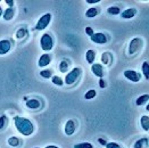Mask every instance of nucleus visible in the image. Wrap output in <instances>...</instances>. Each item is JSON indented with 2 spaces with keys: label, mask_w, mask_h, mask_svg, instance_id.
Segmentation results:
<instances>
[{
  "label": "nucleus",
  "mask_w": 149,
  "mask_h": 148,
  "mask_svg": "<svg viewBox=\"0 0 149 148\" xmlns=\"http://www.w3.org/2000/svg\"><path fill=\"white\" fill-rule=\"evenodd\" d=\"M14 124H15L16 129L23 136H31L34 131V126L29 119L21 117V116H15L14 117Z\"/></svg>",
  "instance_id": "f257e3e1"
},
{
  "label": "nucleus",
  "mask_w": 149,
  "mask_h": 148,
  "mask_svg": "<svg viewBox=\"0 0 149 148\" xmlns=\"http://www.w3.org/2000/svg\"><path fill=\"white\" fill-rule=\"evenodd\" d=\"M51 62V57H50L49 54H43L41 57H40V59H39V66L40 67H46V66H48Z\"/></svg>",
  "instance_id": "9b49d317"
},
{
  "label": "nucleus",
  "mask_w": 149,
  "mask_h": 148,
  "mask_svg": "<svg viewBox=\"0 0 149 148\" xmlns=\"http://www.w3.org/2000/svg\"><path fill=\"white\" fill-rule=\"evenodd\" d=\"M91 41H93L95 43H99V45H104L107 42V37L101 33V32H98V33H93V36H91Z\"/></svg>",
  "instance_id": "0eeeda50"
},
{
  "label": "nucleus",
  "mask_w": 149,
  "mask_h": 148,
  "mask_svg": "<svg viewBox=\"0 0 149 148\" xmlns=\"http://www.w3.org/2000/svg\"><path fill=\"white\" fill-rule=\"evenodd\" d=\"M111 58H112V56L108 52H104L101 55V62L104 63V64H106V65H108L111 63Z\"/></svg>",
  "instance_id": "aec40b11"
},
{
  "label": "nucleus",
  "mask_w": 149,
  "mask_h": 148,
  "mask_svg": "<svg viewBox=\"0 0 149 148\" xmlns=\"http://www.w3.org/2000/svg\"><path fill=\"white\" fill-rule=\"evenodd\" d=\"M148 71H149V64H148V62H145L143 64H142V72H143V74H145V77H146L147 80L149 79Z\"/></svg>",
  "instance_id": "393cba45"
},
{
  "label": "nucleus",
  "mask_w": 149,
  "mask_h": 148,
  "mask_svg": "<svg viewBox=\"0 0 149 148\" xmlns=\"http://www.w3.org/2000/svg\"><path fill=\"white\" fill-rule=\"evenodd\" d=\"M50 21H51V14H49V13L45 14V15L38 21L37 25H36V30H45V29L49 25Z\"/></svg>",
  "instance_id": "39448f33"
},
{
  "label": "nucleus",
  "mask_w": 149,
  "mask_h": 148,
  "mask_svg": "<svg viewBox=\"0 0 149 148\" xmlns=\"http://www.w3.org/2000/svg\"><path fill=\"white\" fill-rule=\"evenodd\" d=\"M46 148H59V147H57V146H54V145H50V146H47Z\"/></svg>",
  "instance_id": "e433bc0d"
},
{
  "label": "nucleus",
  "mask_w": 149,
  "mask_h": 148,
  "mask_svg": "<svg viewBox=\"0 0 149 148\" xmlns=\"http://www.w3.org/2000/svg\"><path fill=\"white\" fill-rule=\"evenodd\" d=\"M26 32H27V31L25 30L24 27L19 29V30H18L17 32H16V38H17V39H22V38H23L25 36V34H26Z\"/></svg>",
  "instance_id": "c756f323"
},
{
  "label": "nucleus",
  "mask_w": 149,
  "mask_h": 148,
  "mask_svg": "<svg viewBox=\"0 0 149 148\" xmlns=\"http://www.w3.org/2000/svg\"><path fill=\"white\" fill-rule=\"evenodd\" d=\"M40 75H41L42 77H45V79H50V77H52V76H51V75H52V72H51L50 70H43V71L40 72Z\"/></svg>",
  "instance_id": "bb28decb"
},
{
  "label": "nucleus",
  "mask_w": 149,
  "mask_h": 148,
  "mask_svg": "<svg viewBox=\"0 0 149 148\" xmlns=\"http://www.w3.org/2000/svg\"><path fill=\"white\" fill-rule=\"evenodd\" d=\"M95 57H96V52H95V50H88L87 54H86V59H87V62L89 64H93L95 62Z\"/></svg>",
  "instance_id": "4468645a"
},
{
  "label": "nucleus",
  "mask_w": 149,
  "mask_h": 148,
  "mask_svg": "<svg viewBox=\"0 0 149 148\" xmlns=\"http://www.w3.org/2000/svg\"><path fill=\"white\" fill-rule=\"evenodd\" d=\"M140 123H141V126L145 131H148L149 130V117L148 115H143L140 120Z\"/></svg>",
  "instance_id": "dca6fc26"
},
{
  "label": "nucleus",
  "mask_w": 149,
  "mask_h": 148,
  "mask_svg": "<svg viewBox=\"0 0 149 148\" xmlns=\"http://www.w3.org/2000/svg\"><path fill=\"white\" fill-rule=\"evenodd\" d=\"M147 141H148V138H141V139H139L138 141H136V144H134V148H142L143 145Z\"/></svg>",
  "instance_id": "4be33fe9"
},
{
  "label": "nucleus",
  "mask_w": 149,
  "mask_h": 148,
  "mask_svg": "<svg viewBox=\"0 0 149 148\" xmlns=\"http://www.w3.org/2000/svg\"><path fill=\"white\" fill-rule=\"evenodd\" d=\"M75 129H76V124L73 120H68L66 124H65V133L67 136H72L74 135L75 132Z\"/></svg>",
  "instance_id": "6e6552de"
},
{
  "label": "nucleus",
  "mask_w": 149,
  "mask_h": 148,
  "mask_svg": "<svg viewBox=\"0 0 149 148\" xmlns=\"http://www.w3.org/2000/svg\"><path fill=\"white\" fill-rule=\"evenodd\" d=\"M41 106V103L38 99H30L26 101V107L31 110H38Z\"/></svg>",
  "instance_id": "f8f14e48"
},
{
  "label": "nucleus",
  "mask_w": 149,
  "mask_h": 148,
  "mask_svg": "<svg viewBox=\"0 0 149 148\" xmlns=\"http://www.w3.org/2000/svg\"><path fill=\"white\" fill-rule=\"evenodd\" d=\"M86 33H87L89 37H91V36H93V30L88 26V27H86Z\"/></svg>",
  "instance_id": "2f4dec72"
},
{
  "label": "nucleus",
  "mask_w": 149,
  "mask_h": 148,
  "mask_svg": "<svg viewBox=\"0 0 149 148\" xmlns=\"http://www.w3.org/2000/svg\"><path fill=\"white\" fill-rule=\"evenodd\" d=\"M74 148H93V146L90 142H81L74 145Z\"/></svg>",
  "instance_id": "c85d7f7f"
},
{
  "label": "nucleus",
  "mask_w": 149,
  "mask_h": 148,
  "mask_svg": "<svg viewBox=\"0 0 149 148\" xmlns=\"http://www.w3.org/2000/svg\"><path fill=\"white\" fill-rule=\"evenodd\" d=\"M141 47H142V39H140V38L132 39L131 42H130V46H129V54L130 55L136 54L140 50Z\"/></svg>",
  "instance_id": "20e7f679"
},
{
  "label": "nucleus",
  "mask_w": 149,
  "mask_h": 148,
  "mask_svg": "<svg viewBox=\"0 0 149 148\" xmlns=\"http://www.w3.org/2000/svg\"><path fill=\"white\" fill-rule=\"evenodd\" d=\"M40 45H41V48L46 51H49V50L52 49L54 47V39L51 38L49 33H45L42 37H41V40H40Z\"/></svg>",
  "instance_id": "7ed1b4c3"
},
{
  "label": "nucleus",
  "mask_w": 149,
  "mask_h": 148,
  "mask_svg": "<svg viewBox=\"0 0 149 148\" xmlns=\"http://www.w3.org/2000/svg\"><path fill=\"white\" fill-rule=\"evenodd\" d=\"M99 84L100 88H106V83H105V81L102 79H99Z\"/></svg>",
  "instance_id": "473e14b6"
},
{
  "label": "nucleus",
  "mask_w": 149,
  "mask_h": 148,
  "mask_svg": "<svg viewBox=\"0 0 149 148\" xmlns=\"http://www.w3.org/2000/svg\"><path fill=\"white\" fill-rule=\"evenodd\" d=\"M34 148H39V147H34Z\"/></svg>",
  "instance_id": "58836bf2"
},
{
  "label": "nucleus",
  "mask_w": 149,
  "mask_h": 148,
  "mask_svg": "<svg viewBox=\"0 0 149 148\" xmlns=\"http://www.w3.org/2000/svg\"><path fill=\"white\" fill-rule=\"evenodd\" d=\"M98 141H99L101 145H106V144H107V142H106L104 139H101V138H99V139H98Z\"/></svg>",
  "instance_id": "c9c22d12"
},
{
  "label": "nucleus",
  "mask_w": 149,
  "mask_h": 148,
  "mask_svg": "<svg viewBox=\"0 0 149 148\" xmlns=\"http://www.w3.org/2000/svg\"><path fill=\"white\" fill-rule=\"evenodd\" d=\"M81 73H82L81 68H80V67H75V68H73L70 73L66 75L64 82H65L67 86H72V84H74L75 82H76V80L80 77Z\"/></svg>",
  "instance_id": "f03ea898"
},
{
  "label": "nucleus",
  "mask_w": 149,
  "mask_h": 148,
  "mask_svg": "<svg viewBox=\"0 0 149 148\" xmlns=\"http://www.w3.org/2000/svg\"><path fill=\"white\" fill-rule=\"evenodd\" d=\"M2 15H3V12H2V8H1V7H0V17H1V16H2Z\"/></svg>",
  "instance_id": "4c0bfd02"
},
{
  "label": "nucleus",
  "mask_w": 149,
  "mask_h": 148,
  "mask_svg": "<svg viewBox=\"0 0 149 148\" xmlns=\"http://www.w3.org/2000/svg\"><path fill=\"white\" fill-rule=\"evenodd\" d=\"M51 81H52V83L56 84V86H63V84H64V81L62 80V77H59V76H57V75H55L54 77H51Z\"/></svg>",
  "instance_id": "b1692460"
},
{
  "label": "nucleus",
  "mask_w": 149,
  "mask_h": 148,
  "mask_svg": "<svg viewBox=\"0 0 149 148\" xmlns=\"http://www.w3.org/2000/svg\"><path fill=\"white\" fill-rule=\"evenodd\" d=\"M19 142H21V140H19L17 137H10V138L8 139V144H9L12 147H17V146L19 145Z\"/></svg>",
  "instance_id": "6ab92c4d"
},
{
  "label": "nucleus",
  "mask_w": 149,
  "mask_h": 148,
  "mask_svg": "<svg viewBox=\"0 0 149 148\" xmlns=\"http://www.w3.org/2000/svg\"><path fill=\"white\" fill-rule=\"evenodd\" d=\"M106 148H121V146L117 145L116 142H108L106 144Z\"/></svg>",
  "instance_id": "7c9ffc66"
},
{
  "label": "nucleus",
  "mask_w": 149,
  "mask_h": 148,
  "mask_svg": "<svg viewBox=\"0 0 149 148\" xmlns=\"http://www.w3.org/2000/svg\"><path fill=\"white\" fill-rule=\"evenodd\" d=\"M124 76L127 80L132 81V82H138L141 79V75L138 73V72H136V71H132V70H126V71H124Z\"/></svg>",
  "instance_id": "423d86ee"
},
{
  "label": "nucleus",
  "mask_w": 149,
  "mask_h": 148,
  "mask_svg": "<svg viewBox=\"0 0 149 148\" xmlns=\"http://www.w3.org/2000/svg\"><path fill=\"white\" fill-rule=\"evenodd\" d=\"M88 3H98L100 2V0H87Z\"/></svg>",
  "instance_id": "f704fd0d"
},
{
  "label": "nucleus",
  "mask_w": 149,
  "mask_h": 148,
  "mask_svg": "<svg viewBox=\"0 0 149 148\" xmlns=\"http://www.w3.org/2000/svg\"><path fill=\"white\" fill-rule=\"evenodd\" d=\"M12 48V43L9 40H1L0 41V55L7 54Z\"/></svg>",
  "instance_id": "1a4fd4ad"
},
{
  "label": "nucleus",
  "mask_w": 149,
  "mask_h": 148,
  "mask_svg": "<svg viewBox=\"0 0 149 148\" xmlns=\"http://www.w3.org/2000/svg\"><path fill=\"white\" fill-rule=\"evenodd\" d=\"M96 95H97V92H96V90H89L87 94L84 95V98L86 99H92V98H95L96 97Z\"/></svg>",
  "instance_id": "cd10ccee"
},
{
  "label": "nucleus",
  "mask_w": 149,
  "mask_h": 148,
  "mask_svg": "<svg viewBox=\"0 0 149 148\" xmlns=\"http://www.w3.org/2000/svg\"><path fill=\"white\" fill-rule=\"evenodd\" d=\"M107 13H108L109 15H117V14H120V7H117V6H112V7H109V8L107 9Z\"/></svg>",
  "instance_id": "5701e85b"
},
{
  "label": "nucleus",
  "mask_w": 149,
  "mask_h": 148,
  "mask_svg": "<svg viewBox=\"0 0 149 148\" xmlns=\"http://www.w3.org/2000/svg\"><path fill=\"white\" fill-rule=\"evenodd\" d=\"M91 71H92V73L95 74L96 76H98L99 79H102V76H104V68H102V66L100 64H92Z\"/></svg>",
  "instance_id": "9d476101"
},
{
  "label": "nucleus",
  "mask_w": 149,
  "mask_h": 148,
  "mask_svg": "<svg viewBox=\"0 0 149 148\" xmlns=\"http://www.w3.org/2000/svg\"><path fill=\"white\" fill-rule=\"evenodd\" d=\"M100 9H98L97 7H93V8H90L86 12V16L89 18H92V17H96L98 14H99Z\"/></svg>",
  "instance_id": "2eb2a0df"
},
{
  "label": "nucleus",
  "mask_w": 149,
  "mask_h": 148,
  "mask_svg": "<svg viewBox=\"0 0 149 148\" xmlns=\"http://www.w3.org/2000/svg\"><path fill=\"white\" fill-rule=\"evenodd\" d=\"M67 70H68V63L66 62V61L61 62V64H59V71L62 73H65V72H67Z\"/></svg>",
  "instance_id": "a878e982"
},
{
  "label": "nucleus",
  "mask_w": 149,
  "mask_h": 148,
  "mask_svg": "<svg viewBox=\"0 0 149 148\" xmlns=\"http://www.w3.org/2000/svg\"><path fill=\"white\" fill-rule=\"evenodd\" d=\"M14 15H15V12H14V9L13 8H7L5 13H3V18L6 20V21H10L13 17H14Z\"/></svg>",
  "instance_id": "f3484780"
},
{
  "label": "nucleus",
  "mask_w": 149,
  "mask_h": 148,
  "mask_svg": "<svg viewBox=\"0 0 149 148\" xmlns=\"http://www.w3.org/2000/svg\"><path fill=\"white\" fill-rule=\"evenodd\" d=\"M6 3L9 6V8H12L13 6H14V1L13 0H6Z\"/></svg>",
  "instance_id": "72a5a7b5"
},
{
  "label": "nucleus",
  "mask_w": 149,
  "mask_h": 148,
  "mask_svg": "<svg viewBox=\"0 0 149 148\" xmlns=\"http://www.w3.org/2000/svg\"><path fill=\"white\" fill-rule=\"evenodd\" d=\"M148 100H149V96L146 94V95L140 96V97L136 100V104H137V106H142V105H145V104H146Z\"/></svg>",
  "instance_id": "a211bd4d"
},
{
  "label": "nucleus",
  "mask_w": 149,
  "mask_h": 148,
  "mask_svg": "<svg viewBox=\"0 0 149 148\" xmlns=\"http://www.w3.org/2000/svg\"><path fill=\"white\" fill-rule=\"evenodd\" d=\"M8 124V117L6 115H2L0 117V130H3Z\"/></svg>",
  "instance_id": "412c9836"
},
{
  "label": "nucleus",
  "mask_w": 149,
  "mask_h": 148,
  "mask_svg": "<svg viewBox=\"0 0 149 148\" xmlns=\"http://www.w3.org/2000/svg\"><path fill=\"white\" fill-rule=\"evenodd\" d=\"M136 15H137V9H134V8H129V9H126L121 14V16L123 18H132Z\"/></svg>",
  "instance_id": "ddd939ff"
}]
</instances>
